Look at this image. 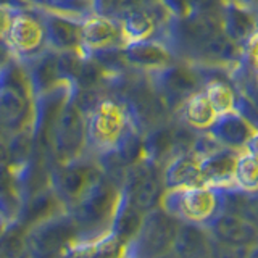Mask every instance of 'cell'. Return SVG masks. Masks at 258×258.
Returning <instances> with one entry per match:
<instances>
[{"mask_svg": "<svg viewBox=\"0 0 258 258\" xmlns=\"http://www.w3.org/2000/svg\"><path fill=\"white\" fill-rule=\"evenodd\" d=\"M137 134L142 131L123 97L103 87L86 111V147L100 157H113Z\"/></svg>", "mask_w": 258, "mask_h": 258, "instance_id": "6da1fadb", "label": "cell"}, {"mask_svg": "<svg viewBox=\"0 0 258 258\" xmlns=\"http://www.w3.org/2000/svg\"><path fill=\"white\" fill-rule=\"evenodd\" d=\"M221 31V15H169L158 40L171 50L177 61L199 64L208 42Z\"/></svg>", "mask_w": 258, "mask_h": 258, "instance_id": "7a4b0ae2", "label": "cell"}, {"mask_svg": "<svg viewBox=\"0 0 258 258\" xmlns=\"http://www.w3.org/2000/svg\"><path fill=\"white\" fill-rule=\"evenodd\" d=\"M145 73H147L152 86L155 87V91L171 115H174L177 108L190 95L202 91L210 79H228V75H220V73H228L221 68H212L185 61H174L163 68Z\"/></svg>", "mask_w": 258, "mask_h": 258, "instance_id": "3957f363", "label": "cell"}, {"mask_svg": "<svg viewBox=\"0 0 258 258\" xmlns=\"http://www.w3.org/2000/svg\"><path fill=\"white\" fill-rule=\"evenodd\" d=\"M5 44L18 63L28 61L47 50L45 28L34 5L16 8L5 36Z\"/></svg>", "mask_w": 258, "mask_h": 258, "instance_id": "277c9868", "label": "cell"}, {"mask_svg": "<svg viewBox=\"0 0 258 258\" xmlns=\"http://www.w3.org/2000/svg\"><path fill=\"white\" fill-rule=\"evenodd\" d=\"M166 205L190 223H205L215 218L223 202L221 189L208 185L168 189L165 194Z\"/></svg>", "mask_w": 258, "mask_h": 258, "instance_id": "5b68a950", "label": "cell"}, {"mask_svg": "<svg viewBox=\"0 0 258 258\" xmlns=\"http://www.w3.org/2000/svg\"><path fill=\"white\" fill-rule=\"evenodd\" d=\"M52 145L61 157H75L86 147V111L78 103L75 86L53 126Z\"/></svg>", "mask_w": 258, "mask_h": 258, "instance_id": "8992f818", "label": "cell"}, {"mask_svg": "<svg viewBox=\"0 0 258 258\" xmlns=\"http://www.w3.org/2000/svg\"><path fill=\"white\" fill-rule=\"evenodd\" d=\"M71 92V84L60 83L48 91L32 97L31 110V134L32 144H52L53 126L58 119V115Z\"/></svg>", "mask_w": 258, "mask_h": 258, "instance_id": "52a82bcc", "label": "cell"}, {"mask_svg": "<svg viewBox=\"0 0 258 258\" xmlns=\"http://www.w3.org/2000/svg\"><path fill=\"white\" fill-rule=\"evenodd\" d=\"M126 45L124 31L118 18L91 13L83 20L79 50L89 55L105 48H123Z\"/></svg>", "mask_w": 258, "mask_h": 258, "instance_id": "ba28073f", "label": "cell"}, {"mask_svg": "<svg viewBox=\"0 0 258 258\" xmlns=\"http://www.w3.org/2000/svg\"><path fill=\"white\" fill-rule=\"evenodd\" d=\"M169 18V13L166 8L161 5V2L149 4L134 7L119 16L121 26L124 31L126 44L134 42V40H145V39H155L158 40L161 29Z\"/></svg>", "mask_w": 258, "mask_h": 258, "instance_id": "9c48e42d", "label": "cell"}, {"mask_svg": "<svg viewBox=\"0 0 258 258\" xmlns=\"http://www.w3.org/2000/svg\"><path fill=\"white\" fill-rule=\"evenodd\" d=\"M36 8L44 23L48 48H52L55 52H61L79 47L81 26H83V20L86 16H71L40 7Z\"/></svg>", "mask_w": 258, "mask_h": 258, "instance_id": "30bf717a", "label": "cell"}, {"mask_svg": "<svg viewBox=\"0 0 258 258\" xmlns=\"http://www.w3.org/2000/svg\"><path fill=\"white\" fill-rule=\"evenodd\" d=\"M240 150L220 147L200 158V173L204 185L213 189H234V165Z\"/></svg>", "mask_w": 258, "mask_h": 258, "instance_id": "8fae6325", "label": "cell"}, {"mask_svg": "<svg viewBox=\"0 0 258 258\" xmlns=\"http://www.w3.org/2000/svg\"><path fill=\"white\" fill-rule=\"evenodd\" d=\"M123 53L126 61L131 68L141 71H152L163 68L166 64H171L176 60V56L171 50L160 40L145 39V40H134L127 42L123 47Z\"/></svg>", "mask_w": 258, "mask_h": 258, "instance_id": "7c38bea8", "label": "cell"}, {"mask_svg": "<svg viewBox=\"0 0 258 258\" xmlns=\"http://www.w3.org/2000/svg\"><path fill=\"white\" fill-rule=\"evenodd\" d=\"M253 131L255 127L237 111L216 116L215 123L207 129V133L220 145L236 150H242L245 147L248 137L253 134Z\"/></svg>", "mask_w": 258, "mask_h": 258, "instance_id": "4fadbf2b", "label": "cell"}, {"mask_svg": "<svg viewBox=\"0 0 258 258\" xmlns=\"http://www.w3.org/2000/svg\"><path fill=\"white\" fill-rule=\"evenodd\" d=\"M56 53L58 52L47 48L45 52L39 53L34 58L20 63L24 75H26L32 97L42 94L61 83L58 78V70H56Z\"/></svg>", "mask_w": 258, "mask_h": 258, "instance_id": "5bb4252c", "label": "cell"}, {"mask_svg": "<svg viewBox=\"0 0 258 258\" xmlns=\"http://www.w3.org/2000/svg\"><path fill=\"white\" fill-rule=\"evenodd\" d=\"M221 29L234 44L242 47L256 29V12L237 4L236 0L224 2L221 12Z\"/></svg>", "mask_w": 258, "mask_h": 258, "instance_id": "9a60e30c", "label": "cell"}, {"mask_svg": "<svg viewBox=\"0 0 258 258\" xmlns=\"http://www.w3.org/2000/svg\"><path fill=\"white\" fill-rule=\"evenodd\" d=\"M165 184L168 189L204 185L200 173V158L192 150L173 157L165 169Z\"/></svg>", "mask_w": 258, "mask_h": 258, "instance_id": "2e32d148", "label": "cell"}, {"mask_svg": "<svg viewBox=\"0 0 258 258\" xmlns=\"http://www.w3.org/2000/svg\"><path fill=\"white\" fill-rule=\"evenodd\" d=\"M213 231L221 242L232 245H248L256 237V228L252 221L232 212L216 216L213 221Z\"/></svg>", "mask_w": 258, "mask_h": 258, "instance_id": "e0dca14e", "label": "cell"}, {"mask_svg": "<svg viewBox=\"0 0 258 258\" xmlns=\"http://www.w3.org/2000/svg\"><path fill=\"white\" fill-rule=\"evenodd\" d=\"M173 116L182 121V123L187 124L189 127L196 129V131H207V129L215 123L216 113L212 108V105H210L204 89H202V91L190 95L189 99L177 108V111Z\"/></svg>", "mask_w": 258, "mask_h": 258, "instance_id": "ac0fdd59", "label": "cell"}, {"mask_svg": "<svg viewBox=\"0 0 258 258\" xmlns=\"http://www.w3.org/2000/svg\"><path fill=\"white\" fill-rule=\"evenodd\" d=\"M204 92L207 95L210 105H212V108L215 110L216 116L231 113L236 108L237 92L228 79H224V78L210 79L204 86Z\"/></svg>", "mask_w": 258, "mask_h": 258, "instance_id": "d6986e66", "label": "cell"}, {"mask_svg": "<svg viewBox=\"0 0 258 258\" xmlns=\"http://www.w3.org/2000/svg\"><path fill=\"white\" fill-rule=\"evenodd\" d=\"M234 187L245 194H258V157L242 149L234 165Z\"/></svg>", "mask_w": 258, "mask_h": 258, "instance_id": "ffe728a7", "label": "cell"}, {"mask_svg": "<svg viewBox=\"0 0 258 258\" xmlns=\"http://www.w3.org/2000/svg\"><path fill=\"white\" fill-rule=\"evenodd\" d=\"M28 2L71 16H89L92 13V0H28Z\"/></svg>", "mask_w": 258, "mask_h": 258, "instance_id": "44dd1931", "label": "cell"}, {"mask_svg": "<svg viewBox=\"0 0 258 258\" xmlns=\"http://www.w3.org/2000/svg\"><path fill=\"white\" fill-rule=\"evenodd\" d=\"M242 53H244V58L248 63H252L253 67L258 64V28L250 34L245 44L242 45Z\"/></svg>", "mask_w": 258, "mask_h": 258, "instance_id": "7402d4cb", "label": "cell"}, {"mask_svg": "<svg viewBox=\"0 0 258 258\" xmlns=\"http://www.w3.org/2000/svg\"><path fill=\"white\" fill-rule=\"evenodd\" d=\"M247 247L245 245H232V244H223L216 247L215 256L216 258H245L247 255Z\"/></svg>", "mask_w": 258, "mask_h": 258, "instance_id": "603a6c76", "label": "cell"}, {"mask_svg": "<svg viewBox=\"0 0 258 258\" xmlns=\"http://www.w3.org/2000/svg\"><path fill=\"white\" fill-rule=\"evenodd\" d=\"M171 16H184L190 13V0H160Z\"/></svg>", "mask_w": 258, "mask_h": 258, "instance_id": "cb8c5ba5", "label": "cell"}, {"mask_svg": "<svg viewBox=\"0 0 258 258\" xmlns=\"http://www.w3.org/2000/svg\"><path fill=\"white\" fill-rule=\"evenodd\" d=\"M16 8L18 7L0 4V40H5V36H7L8 29H10V24H12Z\"/></svg>", "mask_w": 258, "mask_h": 258, "instance_id": "d4e9b609", "label": "cell"}, {"mask_svg": "<svg viewBox=\"0 0 258 258\" xmlns=\"http://www.w3.org/2000/svg\"><path fill=\"white\" fill-rule=\"evenodd\" d=\"M244 150L248 152V153H252V155H255V157H258V129H255L253 134L248 137Z\"/></svg>", "mask_w": 258, "mask_h": 258, "instance_id": "484cf974", "label": "cell"}, {"mask_svg": "<svg viewBox=\"0 0 258 258\" xmlns=\"http://www.w3.org/2000/svg\"><path fill=\"white\" fill-rule=\"evenodd\" d=\"M0 4H4V5H13V7H18V8H24V7L32 5V4L28 2V0H0Z\"/></svg>", "mask_w": 258, "mask_h": 258, "instance_id": "4316f807", "label": "cell"}, {"mask_svg": "<svg viewBox=\"0 0 258 258\" xmlns=\"http://www.w3.org/2000/svg\"><path fill=\"white\" fill-rule=\"evenodd\" d=\"M236 2L247 8H252V10H256L258 8V0H236Z\"/></svg>", "mask_w": 258, "mask_h": 258, "instance_id": "83f0119b", "label": "cell"}, {"mask_svg": "<svg viewBox=\"0 0 258 258\" xmlns=\"http://www.w3.org/2000/svg\"><path fill=\"white\" fill-rule=\"evenodd\" d=\"M245 258H258V245H255V247H252V248H248Z\"/></svg>", "mask_w": 258, "mask_h": 258, "instance_id": "f1b7e54d", "label": "cell"}, {"mask_svg": "<svg viewBox=\"0 0 258 258\" xmlns=\"http://www.w3.org/2000/svg\"><path fill=\"white\" fill-rule=\"evenodd\" d=\"M253 70H255V75H256V79H258V64H255Z\"/></svg>", "mask_w": 258, "mask_h": 258, "instance_id": "f546056e", "label": "cell"}, {"mask_svg": "<svg viewBox=\"0 0 258 258\" xmlns=\"http://www.w3.org/2000/svg\"><path fill=\"white\" fill-rule=\"evenodd\" d=\"M256 28H258V12H256Z\"/></svg>", "mask_w": 258, "mask_h": 258, "instance_id": "4dcf8cb0", "label": "cell"}, {"mask_svg": "<svg viewBox=\"0 0 258 258\" xmlns=\"http://www.w3.org/2000/svg\"><path fill=\"white\" fill-rule=\"evenodd\" d=\"M223 2H229V0H223Z\"/></svg>", "mask_w": 258, "mask_h": 258, "instance_id": "1f68e13d", "label": "cell"}]
</instances>
